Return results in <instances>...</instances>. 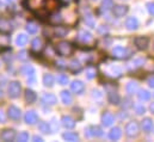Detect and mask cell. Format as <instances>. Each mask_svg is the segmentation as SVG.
<instances>
[{
	"instance_id": "4316f807",
	"label": "cell",
	"mask_w": 154,
	"mask_h": 142,
	"mask_svg": "<svg viewBox=\"0 0 154 142\" xmlns=\"http://www.w3.org/2000/svg\"><path fill=\"white\" fill-rule=\"evenodd\" d=\"M102 7H103L104 10H109V8L114 7V0H103Z\"/></svg>"
},
{
	"instance_id": "f546056e",
	"label": "cell",
	"mask_w": 154,
	"mask_h": 142,
	"mask_svg": "<svg viewBox=\"0 0 154 142\" xmlns=\"http://www.w3.org/2000/svg\"><path fill=\"white\" fill-rule=\"evenodd\" d=\"M91 129L93 130L92 136H102V135H103V131H102V129H100L99 127H93V128H91Z\"/></svg>"
},
{
	"instance_id": "ac0fdd59",
	"label": "cell",
	"mask_w": 154,
	"mask_h": 142,
	"mask_svg": "<svg viewBox=\"0 0 154 142\" xmlns=\"http://www.w3.org/2000/svg\"><path fill=\"white\" fill-rule=\"evenodd\" d=\"M108 99H109V102H110L111 104H116V105L119 104V100H121L118 93H116V92H110V93L108 94Z\"/></svg>"
},
{
	"instance_id": "7402d4cb",
	"label": "cell",
	"mask_w": 154,
	"mask_h": 142,
	"mask_svg": "<svg viewBox=\"0 0 154 142\" xmlns=\"http://www.w3.org/2000/svg\"><path fill=\"white\" fill-rule=\"evenodd\" d=\"M125 91H127V93H129V94H134V93L137 91V85H136L135 82H129V84H127V86H125Z\"/></svg>"
},
{
	"instance_id": "30bf717a",
	"label": "cell",
	"mask_w": 154,
	"mask_h": 142,
	"mask_svg": "<svg viewBox=\"0 0 154 142\" xmlns=\"http://www.w3.org/2000/svg\"><path fill=\"white\" fill-rule=\"evenodd\" d=\"M71 88H72V91L75 92V93H81V92L85 90V85H84L80 80H75V81H73V82L71 84Z\"/></svg>"
},
{
	"instance_id": "4fadbf2b",
	"label": "cell",
	"mask_w": 154,
	"mask_h": 142,
	"mask_svg": "<svg viewBox=\"0 0 154 142\" xmlns=\"http://www.w3.org/2000/svg\"><path fill=\"white\" fill-rule=\"evenodd\" d=\"M121 136H122V131H121V129H119V128H112V129H111V131L109 133V137H110L111 140H114V141L119 140V139H121Z\"/></svg>"
},
{
	"instance_id": "ffe728a7",
	"label": "cell",
	"mask_w": 154,
	"mask_h": 142,
	"mask_svg": "<svg viewBox=\"0 0 154 142\" xmlns=\"http://www.w3.org/2000/svg\"><path fill=\"white\" fill-rule=\"evenodd\" d=\"M62 136H63V139L67 140V141H78V140H79L78 134L72 133V131H67V133H65Z\"/></svg>"
},
{
	"instance_id": "d590c367",
	"label": "cell",
	"mask_w": 154,
	"mask_h": 142,
	"mask_svg": "<svg viewBox=\"0 0 154 142\" xmlns=\"http://www.w3.org/2000/svg\"><path fill=\"white\" fill-rule=\"evenodd\" d=\"M147 10H148V12H149L151 14L154 16V2H148V4H147Z\"/></svg>"
},
{
	"instance_id": "7a4b0ae2",
	"label": "cell",
	"mask_w": 154,
	"mask_h": 142,
	"mask_svg": "<svg viewBox=\"0 0 154 142\" xmlns=\"http://www.w3.org/2000/svg\"><path fill=\"white\" fill-rule=\"evenodd\" d=\"M134 44H135L136 48L140 49V50L147 49V47H148V44H149V38L146 37V36H137V37L134 39Z\"/></svg>"
},
{
	"instance_id": "5bb4252c",
	"label": "cell",
	"mask_w": 154,
	"mask_h": 142,
	"mask_svg": "<svg viewBox=\"0 0 154 142\" xmlns=\"http://www.w3.org/2000/svg\"><path fill=\"white\" fill-rule=\"evenodd\" d=\"M42 100H43L44 103L49 104V105H54V104L56 103V97H55L54 94H51V93H45V94L42 97Z\"/></svg>"
},
{
	"instance_id": "8992f818",
	"label": "cell",
	"mask_w": 154,
	"mask_h": 142,
	"mask_svg": "<svg viewBox=\"0 0 154 142\" xmlns=\"http://www.w3.org/2000/svg\"><path fill=\"white\" fill-rule=\"evenodd\" d=\"M7 115L11 119H18L20 117V110L17 106L12 105V106L8 107V111H7Z\"/></svg>"
},
{
	"instance_id": "7c38bea8",
	"label": "cell",
	"mask_w": 154,
	"mask_h": 142,
	"mask_svg": "<svg viewBox=\"0 0 154 142\" xmlns=\"http://www.w3.org/2000/svg\"><path fill=\"white\" fill-rule=\"evenodd\" d=\"M25 122L28 124H34L35 122H37V115L35 111H29L25 115Z\"/></svg>"
},
{
	"instance_id": "603a6c76",
	"label": "cell",
	"mask_w": 154,
	"mask_h": 142,
	"mask_svg": "<svg viewBox=\"0 0 154 142\" xmlns=\"http://www.w3.org/2000/svg\"><path fill=\"white\" fill-rule=\"evenodd\" d=\"M43 82H44L45 86L51 87V86L54 85V78H53V75H51V74H45V75L43 76Z\"/></svg>"
},
{
	"instance_id": "d6986e66",
	"label": "cell",
	"mask_w": 154,
	"mask_h": 142,
	"mask_svg": "<svg viewBox=\"0 0 154 142\" xmlns=\"http://www.w3.org/2000/svg\"><path fill=\"white\" fill-rule=\"evenodd\" d=\"M36 98H37V96H36V93L34 92V91H31V90H28L26 92H25V99H26V102L28 103H34L35 100H36Z\"/></svg>"
},
{
	"instance_id": "d6a6232c",
	"label": "cell",
	"mask_w": 154,
	"mask_h": 142,
	"mask_svg": "<svg viewBox=\"0 0 154 142\" xmlns=\"http://www.w3.org/2000/svg\"><path fill=\"white\" fill-rule=\"evenodd\" d=\"M135 111H136V113H139V115H142V113H145L146 109H145V106H143V105L139 104V105H135Z\"/></svg>"
},
{
	"instance_id": "f35d334b",
	"label": "cell",
	"mask_w": 154,
	"mask_h": 142,
	"mask_svg": "<svg viewBox=\"0 0 154 142\" xmlns=\"http://www.w3.org/2000/svg\"><path fill=\"white\" fill-rule=\"evenodd\" d=\"M2 2H10V0H1Z\"/></svg>"
},
{
	"instance_id": "484cf974",
	"label": "cell",
	"mask_w": 154,
	"mask_h": 142,
	"mask_svg": "<svg viewBox=\"0 0 154 142\" xmlns=\"http://www.w3.org/2000/svg\"><path fill=\"white\" fill-rule=\"evenodd\" d=\"M38 128L42 133H50V127H49V124L45 123V122H41Z\"/></svg>"
},
{
	"instance_id": "cb8c5ba5",
	"label": "cell",
	"mask_w": 154,
	"mask_h": 142,
	"mask_svg": "<svg viewBox=\"0 0 154 142\" xmlns=\"http://www.w3.org/2000/svg\"><path fill=\"white\" fill-rule=\"evenodd\" d=\"M16 42H17V44H18L19 47H24V45L28 43V37L24 35V34H20V35H18Z\"/></svg>"
},
{
	"instance_id": "e575fe53",
	"label": "cell",
	"mask_w": 154,
	"mask_h": 142,
	"mask_svg": "<svg viewBox=\"0 0 154 142\" xmlns=\"http://www.w3.org/2000/svg\"><path fill=\"white\" fill-rule=\"evenodd\" d=\"M28 31L30 32V34H35L36 31H37V28H36V25H34V24H28Z\"/></svg>"
},
{
	"instance_id": "2e32d148",
	"label": "cell",
	"mask_w": 154,
	"mask_h": 142,
	"mask_svg": "<svg viewBox=\"0 0 154 142\" xmlns=\"http://www.w3.org/2000/svg\"><path fill=\"white\" fill-rule=\"evenodd\" d=\"M114 55H115L116 57H124L125 55H127V49L124 48V47H116L115 49H114Z\"/></svg>"
},
{
	"instance_id": "836d02e7",
	"label": "cell",
	"mask_w": 154,
	"mask_h": 142,
	"mask_svg": "<svg viewBox=\"0 0 154 142\" xmlns=\"http://www.w3.org/2000/svg\"><path fill=\"white\" fill-rule=\"evenodd\" d=\"M18 140L19 141H28L29 140V134L28 133H20L19 136H18Z\"/></svg>"
},
{
	"instance_id": "6da1fadb",
	"label": "cell",
	"mask_w": 154,
	"mask_h": 142,
	"mask_svg": "<svg viewBox=\"0 0 154 142\" xmlns=\"http://www.w3.org/2000/svg\"><path fill=\"white\" fill-rule=\"evenodd\" d=\"M56 49H57V53L61 56H69L73 53V47L67 42H61L60 44H57Z\"/></svg>"
},
{
	"instance_id": "e0dca14e",
	"label": "cell",
	"mask_w": 154,
	"mask_h": 142,
	"mask_svg": "<svg viewBox=\"0 0 154 142\" xmlns=\"http://www.w3.org/2000/svg\"><path fill=\"white\" fill-rule=\"evenodd\" d=\"M61 99L65 104H71L73 98H72V94L68 92V91H62L61 92Z\"/></svg>"
},
{
	"instance_id": "9c48e42d",
	"label": "cell",
	"mask_w": 154,
	"mask_h": 142,
	"mask_svg": "<svg viewBox=\"0 0 154 142\" xmlns=\"http://www.w3.org/2000/svg\"><path fill=\"white\" fill-rule=\"evenodd\" d=\"M114 121H115V117H114V115L110 113V112H105V113L102 116V122H103V124H104L105 127L111 125V124L114 123Z\"/></svg>"
},
{
	"instance_id": "1f68e13d",
	"label": "cell",
	"mask_w": 154,
	"mask_h": 142,
	"mask_svg": "<svg viewBox=\"0 0 154 142\" xmlns=\"http://www.w3.org/2000/svg\"><path fill=\"white\" fill-rule=\"evenodd\" d=\"M66 34H67V30L66 29H62L61 26L56 29V35H57V37H63V36H66Z\"/></svg>"
},
{
	"instance_id": "74e56055",
	"label": "cell",
	"mask_w": 154,
	"mask_h": 142,
	"mask_svg": "<svg viewBox=\"0 0 154 142\" xmlns=\"http://www.w3.org/2000/svg\"><path fill=\"white\" fill-rule=\"evenodd\" d=\"M151 111L154 113V103H152V104H151Z\"/></svg>"
},
{
	"instance_id": "8d00e7d4",
	"label": "cell",
	"mask_w": 154,
	"mask_h": 142,
	"mask_svg": "<svg viewBox=\"0 0 154 142\" xmlns=\"http://www.w3.org/2000/svg\"><path fill=\"white\" fill-rule=\"evenodd\" d=\"M148 82H149V86H151V87H153V88H154V76H153V78H151V79H149V81H148Z\"/></svg>"
},
{
	"instance_id": "83f0119b",
	"label": "cell",
	"mask_w": 154,
	"mask_h": 142,
	"mask_svg": "<svg viewBox=\"0 0 154 142\" xmlns=\"http://www.w3.org/2000/svg\"><path fill=\"white\" fill-rule=\"evenodd\" d=\"M86 76H87L88 79H93V78L96 76V68L88 67V68L86 69Z\"/></svg>"
},
{
	"instance_id": "4dcf8cb0",
	"label": "cell",
	"mask_w": 154,
	"mask_h": 142,
	"mask_svg": "<svg viewBox=\"0 0 154 142\" xmlns=\"http://www.w3.org/2000/svg\"><path fill=\"white\" fill-rule=\"evenodd\" d=\"M85 20H86V24H87V25H90V26H92V28H94V26H96V20L93 19V17L87 16Z\"/></svg>"
},
{
	"instance_id": "44dd1931",
	"label": "cell",
	"mask_w": 154,
	"mask_h": 142,
	"mask_svg": "<svg viewBox=\"0 0 154 142\" xmlns=\"http://www.w3.org/2000/svg\"><path fill=\"white\" fill-rule=\"evenodd\" d=\"M139 99L140 100H143V102H147V100L151 99V93L147 90H141L139 92Z\"/></svg>"
},
{
	"instance_id": "d4e9b609",
	"label": "cell",
	"mask_w": 154,
	"mask_h": 142,
	"mask_svg": "<svg viewBox=\"0 0 154 142\" xmlns=\"http://www.w3.org/2000/svg\"><path fill=\"white\" fill-rule=\"evenodd\" d=\"M79 39L82 41V42H90V41L92 39V36H91L90 32H87V31H80V34H79Z\"/></svg>"
},
{
	"instance_id": "277c9868",
	"label": "cell",
	"mask_w": 154,
	"mask_h": 142,
	"mask_svg": "<svg viewBox=\"0 0 154 142\" xmlns=\"http://www.w3.org/2000/svg\"><path fill=\"white\" fill-rule=\"evenodd\" d=\"M137 133H139V125H137L136 122H129L125 125V134L129 137H133V136L137 135Z\"/></svg>"
},
{
	"instance_id": "5b68a950",
	"label": "cell",
	"mask_w": 154,
	"mask_h": 142,
	"mask_svg": "<svg viewBox=\"0 0 154 142\" xmlns=\"http://www.w3.org/2000/svg\"><path fill=\"white\" fill-rule=\"evenodd\" d=\"M112 12L115 17H123L128 12V7L125 5H117V6H114Z\"/></svg>"
},
{
	"instance_id": "52a82bcc",
	"label": "cell",
	"mask_w": 154,
	"mask_h": 142,
	"mask_svg": "<svg viewBox=\"0 0 154 142\" xmlns=\"http://www.w3.org/2000/svg\"><path fill=\"white\" fill-rule=\"evenodd\" d=\"M0 139L4 141H12L16 139V133L13 130H4L0 134Z\"/></svg>"
},
{
	"instance_id": "8fae6325",
	"label": "cell",
	"mask_w": 154,
	"mask_h": 142,
	"mask_svg": "<svg viewBox=\"0 0 154 142\" xmlns=\"http://www.w3.org/2000/svg\"><path fill=\"white\" fill-rule=\"evenodd\" d=\"M62 125L66 127L67 129H72V128H74L75 122H74V119H73L72 117H69V116H63V117H62Z\"/></svg>"
},
{
	"instance_id": "3957f363",
	"label": "cell",
	"mask_w": 154,
	"mask_h": 142,
	"mask_svg": "<svg viewBox=\"0 0 154 142\" xmlns=\"http://www.w3.org/2000/svg\"><path fill=\"white\" fill-rule=\"evenodd\" d=\"M19 93H20V85H19V82H17V81L10 82V86H8V96L11 98H17V97H19Z\"/></svg>"
},
{
	"instance_id": "ba28073f",
	"label": "cell",
	"mask_w": 154,
	"mask_h": 142,
	"mask_svg": "<svg viewBox=\"0 0 154 142\" xmlns=\"http://www.w3.org/2000/svg\"><path fill=\"white\" fill-rule=\"evenodd\" d=\"M125 26L129 30H136L137 26H139V22H137V19L135 17H129L125 20Z\"/></svg>"
},
{
	"instance_id": "9a60e30c",
	"label": "cell",
	"mask_w": 154,
	"mask_h": 142,
	"mask_svg": "<svg viewBox=\"0 0 154 142\" xmlns=\"http://www.w3.org/2000/svg\"><path fill=\"white\" fill-rule=\"evenodd\" d=\"M141 127H142V129H143L145 131H151L154 127L153 121H152L151 118H145V119L142 121V123H141Z\"/></svg>"
},
{
	"instance_id": "f1b7e54d",
	"label": "cell",
	"mask_w": 154,
	"mask_h": 142,
	"mask_svg": "<svg viewBox=\"0 0 154 142\" xmlns=\"http://www.w3.org/2000/svg\"><path fill=\"white\" fill-rule=\"evenodd\" d=\"M56 80H57L59 84H61V85H66V84L68 82V78H67V75H65V74H60Z\"/></svg>"
}]
</instances>
